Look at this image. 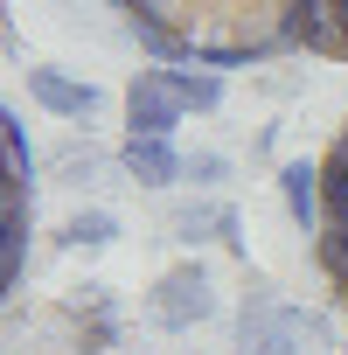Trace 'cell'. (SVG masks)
<instances>
[{"label": "cell", "mask_w": 348, "mask_h": 355, "mask_svg": "<svg viewBox=\"0 0 348 355\" xmlns=\"http://www.w3.org/2000/svg\"><path fill=\"white\" fill-rule=\"evenodd\" d=\"M209 300H202V279H167L160 286V300H153V320H167V327H182V320H195Z\"/></svg>", "instance_id": "3957f363"}, {"label": "cell", "mask_w": 348, "mask_h": 355, "mask_svg": "<svg viewBox=\"0 0 348 355\" xmlns=\"http://www.w3.org/2000/svg\"><path fill=\"white\" fill-rule=\"evenodd\" d=\"M119 15L160 63H348V0H119Z\"/></svg>", "instance_id": "6da1fadb"}, {"label": "cell", "mask_w": 348, "mask_h": 355, "mask_svg": "<svg viewBox=\"0 0 348 355\" xmlns=\"http://www.w3.org/2000/svg\"><path fill=\"white\" fill-rule=\"evenodd\" d=\"M313 258H320L334 306L348 313V119L313 160Z\"/></svg>", "instance_id": "7a4b0ae2"}]
</instances>
